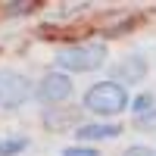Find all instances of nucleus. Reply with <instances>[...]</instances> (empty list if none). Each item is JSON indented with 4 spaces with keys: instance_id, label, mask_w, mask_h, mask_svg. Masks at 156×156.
<instances>
[{
    "instance_id": "nucleus-8",
    "label": "nucleus",
    "mask_w": 156,
    "mask_h": 156,
    "mask_svg": "<svg viewBox=\"0 0 156 156\" xmlns=\"http://www.w3.org/2000/svg\"><path fill=\"white\" fill-rule=\"evenodd\" d=\"M25 147H28V137H22V134H16V137H0V156H19Z\"/></svg>"
},
{
    "instance_id": "nucleus-5",
    "label": "nucleus",
    "mask_w": 156,
    "mask_h": 156,
    "mask_svg": "<svg viewBox=\"0 0 156 156\" xmlns=\"http://www.w3.org/2000/svg\"><path fill=\"white\" fill-rule=\"evenodd\" d=\"M144 78H147V59L140 56V53L125 56L119 66L112 69V81L122 84V87H125V81H128V84H137V81H144Z\"/></svg>"
},
{
    "instance_id": "nucleus-2",
    "label": "nucleus",
    "mask_w": 156,
    "mask_h": 156,
    "mask_svg": "<svg viewBox=\"0 0 156 156\" xmlns=\"http://www.w3.org/2000/svg\"><path fill=\"white\" fill-rule=\"evenodd\" d=\"M106 62V47L97 41H84V44H72L66 50H59L56 66L66 72H94Z\"/></svg>"
},
{
    "instance_id": "nucleus-1",
    "label": "nucleus",
    "mask_w": 156,
    "mask_h": 156,
    "mask_svg": "<svg viewBox=\"0 0 156 156\" xmlns=\"http://www.w3.org/2000/svg\"><path fill=\"white\" fill-rule=\"evenodd\" d=\"M84 109L94 115H119L128 109V90L115 81H97L84 90Z\"/></svg>"
},
{
    "instance_id": "nucleus-13",
    "label": "nucleus",
    "mask_w": 156,
    "mask_h": 156,
    "mask_svg": "<svg viewBox=\"0 0 156 156\" xmlns=\"http://www.w3.org/2000/svg\"><path fill=\"white\" fill-rule=\"evenodd\" d=\"M31 3H9V12H28Z\"/></svg>"
},
{
    "instance_id": "nucleus-11",
    "label": "nucleus",
    "mask_w": 156,
    "mask_h": 156,
    "mask_svg": "<svg viewBox=\"0 0 156 156\" xmlns=\"http://www.w3.org/2000/svg\"><path fill=\"white\" fill-rule=\"evenodd\" d=\"M62 156H100L94 147H81V144H75V147H66L62 150Z\"/></svg>"
},
{
    "instance_id": "nucleus-4",
    "label": "nucleus",
    "mask_w": 156,
    "mask_h": 156,
    "mask_svg": "<svg viewBox=\"0 0 156 156\" xmlns=\"http://www.w3.org/2000/svg\"><path fill=\"white\" fill-rule=\"evenodd\" d=\"M37 100L47 103V106H59L62 100L72 94V78L66 72H47L41 81H37Z\"/></svg>"
},
{
    "instance_id": "nucleus-12",
    "label": "nucleus",
    "mask_w": 156,
    "mask_h": 156,
    "mask_svg": "<svg viewBox=\"0 0 156 156\" xmlns=\"http://www.w3.org/2000/svg\"><path fill=\"white\" fill-rule=\"evenodd\" d=\"M122 156H156V153H153L150 147H140V144H134V147H128Z\"/></svg>"
},
{
    "instance_id": "nucleus-7",
    "label": "nucleus",
    "mask_w": 156,
    "mask_h": 156,
    "mask_svg": "<svg viewBox=\"0 0 156 156\" xmlns=\"http://www.w3.org/2000/svg\"><path fill=\"white\" fill-rule=\"evenodd\" d=\"M119 134H122V125H115V122H94V125H81L75 131L78 140H112Z\"/></svg>"
},
{
    "instance_id": "nucleus-3",
    "label": "nucleus",
    "mask_w": 156,
    "mask_h": 156,
    "mask_svg": "<svg viewBox=\"0 0 156 156\" xmlns=\"http://www.w3.org/2000/svg\"><path fill=\"white\" fill-rule=\"evenodd\" d=\"M31 97V81L16 69H0V106L3 109H19Z\"/></svg>"
},
{
    "instance_id": "nucleus-10",
    "label": "nucleus",
    "mask_w": 156,
    "mask_h": 156,
    "mask_svg": "<svg viewBox=\"0 0 156 156\" xmlns=\"http://www.w3.org/2000/svg\"><path fill=\"white\" fill-rule=\"evenodd\" d=\"M134 125L140 131H147V134H156V109L147 112V115H140V119H134Z\"/></svg>"
},
{
    "instance_id": "nucleus-6",
    "label": "nucleus",
    "mask_w": 156,
    "mask_h": 156,
    "mask_svg": "<svg viewBox=\"0 0 156 156\" xmlns=\"http://www.w3.org/2000/svg\"><path fill=\"white\" fill-rule=\"evenodd\" d=\"M44 125L50 128V131H78V128H81V115H78V109L50 106L44 112Z\"/></svg>"
},
{
    "instance_id": "nucleus-9",
    "label": "nucleus",
    "mask_w": 156,
    "mask_h": 156,
    "mask_svg": "<svg viewBox=\"0 0 156 156\" xmlns=\"http://www.w3.org/2000/svg\"><path fill=\"white\" fill-rule=\"evenodd\" d=\"M153 109H156L153 94H140V97L131 100V112H134V119H140V115H147V112H153Z\"/></svg>"
}]
</instances>
